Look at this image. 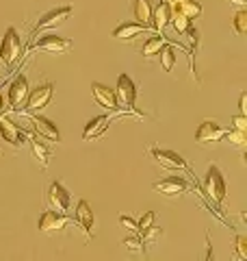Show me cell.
Here are the masks:
<instances>
[{
	"mask_svg": "<svg viewBox=\"0 0 247 261\" xmlns=\"http://www.w3.org/2000/svg\"><path fill=\"white\" fill-rule=\"evenodd\" d=\"M204 192L208 194V198L212 202L221 205L226 198V181H224V174L219 172L217 166H210L208 172H206V181H204Z\"/></svg>",
	"mask_w": 247,
	"mask_h": 261,
	"instance_id": "obj_1",
	"label": "cell"
},
{
	"mask_svg": "<svg viewBox=\"0 0 247 261\" xmlns=\"http://www.w3.org/2000/svg\"><path fill=\"white\" fill-rule=\"evenodd\" d=\"M226 133H228V128L221 126L219 122L204 120L200 124V128H197V133H195V140H197V144H202V146H210V144H217V142L224 140Z\"/></svg>",
	"mask_w": 247,
	"mask_h": 261,
	"instance_id": "obj_2",
	"label": "cell"
},
{
	"mask_svg": "<svg viewBox=\"0 0 247 261\" xmlns=\"http://www.w3.org/2000/svg\"><path fill=\"white\" fill-rule=\"evenodd\" d=\"M20 55H22V39L18 35V31L9 29L5 39H3V46H0V59H3L7 65H13L20 59Z\"/></svg>",
	"mask_w": 247,
	"mask_h": 261,
	"instance_id": "obj_3",
	"label": "cell"
},
{
	"mask_svg": "<svg viewBox=\"0 0 247 261\" xmlns=\"http://www.w3.org/2000/svg\"><path fill=\"white\" fill-rule=\"evenodd\" d=\"M72 224V220L65 216V214H56V211H44L39 218V224L37 228L46 235H54V233H61L63 228H68Z\"/></svg>",
	"mask_w": 247,
	"mask_h": 261,
	"instance_id": "obj_4",
	"label": "cell"
},
{
	"mask_svg": "<svg viewBox=\"0 0 247 261\" xmlns=\"http://www.w3.org/2000/svg\"><path fill=\"white\" fill-rule=\"evenodd\" d=\"M48 205H50L52 211H56V214H68L70 211L72 196L59 181H54L50 187H48Z\"/></svg>",
	"mask_w": 247,
	"mask_h": 261,
	"instance_id": "obj_5",
	"label": "cell"
},
{
	"mask_svg": "<svg viewBox=\"0 0 247 261\" xmlns=\"http://www.w3.org/2000/svg\"><path fill=\"white\" fill-rule=\"evenodd\" d=\"M52 92H54V85L52 83H44V85H39L37 89L28 92L26 109L30 113H35V111H41L44 107H48V102H50V98H52Z\"/></svg>",
	"mask_w": 247,
	"mask_h": 261,
	"instance_id": "obj_6",
	"label": "cell"
},
{
	"mask_svg": "<svg viewBox=\"0 0 247 261\" xmlns=\"http://www.w3.org/2000/svg\"><path fill=\"white\" fill-rule=\"evenodd\" d=\"M0 137H5V142H9L13 148H22L26 142V133L7 116H0Z\"/></svg>",
	"mask_w": 247,
	"mask_h": 261,
	"instance_id": "obj_7",
	"label": "cell"
},
{
	"mask_svg": "<svg viewBox=\"0 0 247 261\" xmlns=\"http://www.w3.org/2000/svg\"><path fill=\"white\" fill-rule=\"evenodd\" d=\"M28 98V79L24 74H18L15 81L9 85V105L13 111H20L22 105L26 102Z\"/></svg>",
	"mask_w": 247,
	"mask_h": 261,
	"instance_id": "obj_8",
	"label": "cell"
},
{
	"mask_svg": "<svg viewBox=\"0 0 247 261\" xmlns=\"http://www.w3.org/2000/svg\"><path fill=\"white\" fill-rule=\"evenodd\" d=\"M72 15V7H61V9H52L48 11L46 15H41V20L37 22L35 31H33V35H37L39 31H46V29H54V27H61V24L68 20Z\"/></svg>",
	"mask_w": 247,
	"mask_h": 261,
	"instance_id": "obj_9",
	"label": "cell"
},
{
	"mask_svg": "<svg viewBox=\"0 0 247 261\" xmlns=\"http://www.w3.org/2000/svg\"><path fill=\"white\" fill-rule=\"evenodd\" d=\"M72 48V42L65 37H59V35H44L35 42V50H44V53H50V55H61V53H68Z\"/></svg>",
	"mask_w": 247,
	"mask_h": 261,
	"instance_id": "obj_10",
	"label": "cell"
},
{
	"mask_svg": "<svg viewBox=\"0 0 247 261\" xmlns=\"http://www.w3.org/2000/svg\"><path fill=\"white\" fill-rule=\"evenodd\" d=\"M115 96H117V100H121L126 105L128 109H135V100H137V87L133 83V79L121 74L117 79V87H115Z\"/></svg>",
	"mask_w": 247,
	"mask_h": 261,
	"instance_id": "obj_11",
	"label": "cell"
},
{
	"mask_svg": "<svg viewBox=\"0 0 247 261\" xmlns=\"http://www.w3.org/2000/svg\"><path fill=\"white\" fill-rule=\"evenodd\" d=\"M152 157L156 163H161L167 170H187V161L174 150H161V148H150Z\"/></svg>",
	"mask_w": 247,
	"mask_h": 261,
	"instance_id": "obj_12",
	"label": "cell"
},
{
	"mask_svg": "<svg viewBox=\"0 0 247 261\" xmlns=\"http://www.w3.org/2000/svg\"><path fill=\"white\" fill-rule=\"evenodd\" d=\"M91 94H94L96 102L100 105V107L109 109V111H117L119 100H117V96H115V89L106 87V85H102V83H94V85H91Z\"/></svg>",
	"mask_w": 247,
	"mask_h": 261,
	"instance_id": "obj_13",
	"label": "cell"
},
{
	"mask_svg": "<svg viewBox=\"0 0 247 261\" xmlns=\"http://www.w3.org/2000/svg\"><path fill=\"white\" fill-rule=\"evenodd\" d=\"M189 190V183L184 181V178H178V176H167V178H163V181L159 183H154V192H159L163 196H180V194H184Z\"/></svg>",
	"mask_w": 247,
	"mask_h": 261,
	"instance_id": "obj_14",
	"label": "cell"
},
{
	"mask_svg": "<svg viewBox=\"0 0 247 261\" xmlns=\"http://www.w3.org/2000/svg\"><path fill=\"white\" fill-rule=\"evenodd\" d=\"M30 124H33V128H35V133H37V135H41V137H46L48 142H56V144L61 142V133H59V128H56V126H54L48 118L30 116Z\"/></svg>",
	"mask_w": 247,
	"mask_h": 261,
	"instance_id": "obj_15",
	"label": "cell"
},
{
	"mask_svg": "<svg viewBox=\"0 0 247 261\" xmlns=\"http://www.w3.org/2000/svg\"><path fill=\"white\" fill-rule=\"evenodd\" d=\"M76 222L82 226V231L87 233V238H94L96 218H94V211H91V207H89L87 200H80L76 205Z\"/></svg>",
	"mask_w": 247,
	"mask_h": 261,
	"instance_id": "obj_16",
	"label": "cell"
},
{
	"mask_svg": "<svg viewBox=\"0 0 247 261\" xmlns=\"http://www.w3.org/2000/svg\"><path fill=\"white\" fill-rule=\"evenodd\" d=\"M141 33H147V27L145 24H139V22H126L121 24V27H117L113 31V37L119 39V42H133V39H137Z\"/></svg>",
	"mask_w": 247,
	"mask_h": 261,
	"instance_id": "obj_17",
	"label": "cell"
},
{
	"mask_svg": "<svg viewBox=\"0 0 247 261\" xmlns=\"http://www.w3.org/2000/svg\"><path fill=\"white\" fill-rule=\"evenodd\" d=\"M109 124H111V118L109 116H98L94 120H89L85 130H82V140L89 142V140H96V137L104 135L106 128H109Z\"/></svg>",
	"mask_w": 247,
	"mask_h": 261,
	"instance_id": "obj_18",
	"label": "cell"
},
{
	"mask_svg": "<svg viewBox=\"0 0 247 261\" xmlns=\"http://www.w3.org/2000/svg\"><path fill=\"white\" fill-rule=\"evenodd\" d=\"M30 148L35 152V157L39 161L41 168H48V163H50V146H48V140L41 135H33L30 137Z\"/></svg>",
	"mask_w": 247,
	"mask_h": 261,
	"instance_id": "obj_19",
	"label": "cell"
},
{
	"mask_svg": "<svg viewBox=\"0 0 247 261\" xmlns=\"http://www.w3.org/2000/svg\"><path fill=\"white\" fill-rule=\"evenodd\" d=\"M171 20V11H169V7L165 0H159V5L152 9V24H154V31L159 33V35H163V31L165 27L169 24Z\"/></svg>",
	"mask_w": 247,
	"mask_h": 261,
	"instance_id": "obj_20",
	"label": "cell"
},
{
	"mask_svg": "<svg viewBox=\"0 0 247 261\" xmlns=\"http://www.w3.org/2000/svg\"><path fill=\"white\" fill-rule=\"evenodd\" d=\"M133 15L139 24H152V5L150 0H133Z\"/></svg>",
	"mask_w": 247,
	"mask_h": 261,
	"instance_id": "obj_21",
	"label": "cell"
},
{
	"mask_svg": "<svg viewBox=\"0 0 247 261\" xmlns=\"http://www.w3.org/2000/svg\"><path fill=\"white\" fill-rule=\"evenodd\" d=\"M159 55H161V65H163V70H165V72H171V70H174V63H176V48H174V44H163L161 50H159Z\"/></svg>",
	"mask_w": 247,
	"mask_h": 261,
	"instance_id": "obj_22",
	"label": "cell"
},
{
	"mask_svg": "<svg viewBox=\"0 0 247 261\" xmlns=\"http://www.w3.org/2000/svg\"><path fill=\"white\" fill-rule=\"evenodd\" d=\"M178 11L187 15L189 20H197L202 15V5L200 3H193V0H187V3H180L178 5Z\"/></svg>",
	"mask_w": 247,
	"mask_h": 261,
	"instance_id": "obj_23",
	"label": "cell"
},
{
	"mask_svg": "<svg viewBox=\"0 0 247 261\" xmlns=\"http://www.w3.org/2000/svg\"><path fill=\"white\" fill-rule=\"evenodd\" d=\"M165 44V35H159V37H150L145 42V46H143V57L147 61L152 59L154 55H159V50H161V46Z\"/></svg>",
	"mask_w": 247,
	"mask_h": 261,
	"instance_id": "obj_24",
	"label": "cell"
},
{
	"mask_svg": "<svg viewBox=\"0 0 247 261\" xmlns=\"http://www.w3.org/2000/svg\"><path fill=\"white\" fill-rule=\"evenodd\" d=\"M224 140H228V144H230V146H234V148H238V150H245V146H247L245 130H236V128H232V130H228V133H226Z\"/></svg>",
	"mask_w": 247,
	"mask_h": 261,
	"instance_id": "obj_25",
	"label": "cell"
},
{
	"mask_svg": "<svg viewBox=\"0 0 247 261\" xmlns=\"http://www.w3.org/2000/svg\"><path fill=\"white\" fill-rule=\"evenodd\" d=\"M169 24H171V27H174L178 33H180V35H184V33L189 31V29H191V20H189L187 18V15H182V13H174V15H171V20H169Z\"/></svg>",
	"mask_w": 247,
	"mask_h": 261,
	"instance_id": "obj_26",
	"label": "cell"
},
{
	"mask_svg": "<svg viewBox=\"0 0 247 261\" xmlns=\"http://www.w3.org/2000/svg\"><path fill=\"white\" fill-rule=\"evenodd\" d=\"M232 24H234V33H236V35H247V11L245 9L236 11Z\"/></svg>",
	"mask_w": 247,
	"mask_h": 261,
	"instance_id": "obj_27",
	"label": "cell"
},
{
	"mask_svg": "<svg viewBox=\"0 0 247 261\" xmlns=\"http://www.w3.org/2000/svg\"><path fill=\"white\" fill-rule=\"evenodd\" d=\"M163 231H161V228L159 226H154V224H150V226H147L145 228V231H141V233H139V235H141V240H143V244H152V242H156V240H159V235H161Z\"/></svg>",
	"mask_w": 247,
	"mask_h": 261,
	"instance_id": "obj_28",
	"label": "cell"
},
{
	"mask_svg": "<svg viewBox=\"0 0 247 261\" xmlns=\"http://www.w3.org/2000/svg\"><path fill=\"white\" fill-rule=\"evenodd\" d=\"M234 248H236V257L241 261H247V238L245 235H236Z\"/></svg>",
	"mask_w": 247,
	"mask_h": 261,
	"instance_id": "obj_29",
	"label": "cell"
},
{
	"mask_svg": "<svg viewBox=\"0 0 247 261\" xmlns=\"http://www.w3.org/2000/svg\"><path fill=\"white\" fill-rule=\"evenodd\" d=\"M121 246H126L128 250H133V252H141L143 250V240L139 238V235H135V238H126L121 242Z\"/></svg>",
	"mask_w": 247,
	"mask_h": 261,
	"instance_id": "obj_30",
	"label": "cell"
},
{
	"mask_svg": "<svg viewBox=\"0 0 247 261\" xmlns=\"http://www.w3.org/2000/svg\"><path fill=\"white\" fill-rule=\"evenodd\" d=\"M119 224H121V228H126V231L139 235V226H137V222H135L133 218H128V216H119Z\"/></svg>",
	"mask_w": 247,
	"mask_h": 261,
	"instance_id": "obj_31",
	"label": "cell"
},
{
	"mask_svg": "<svg viewBox=\"0 0 247 261\" xmlns=\"http://www.w3.org/2000/svg\"><path fill=\"white\" fill-rule=\"evenodd\" d=\"M150 224H154V214H152V211H147V214H145V216H143V218L137 222V226H139V233L145 231V228L150 226Z\"/></svg>",
	"mask_w": 247,
	"mask_h": 261,
	"instance_id": "obj_32",
	"label": "cell"
},
{
	"mask_svg": "<svg viewBox=\"0 0 247 261\" xmlns=\"http://www.w3.org/2000/svg\"><path fill=\"white\" fill-rule=\"evenodd\" d=\"M232 128L245 130V133H247V116H241V113H238V116H234V118H232Z\"/></svg>",
	"mask_w": 247,
	"mask_h": 261,
	"instance_id": "obj_33",
	"label": "cell"
},
{
	"mask_svg": "<svg viewBox=\"0 0 247 261\" xmlns=\"http://www.w3.org/2000/svg\"><path fill=\"white\" fill-rule=\"evenodd\" d=\"M238 113L241 116H247V94L243 92L241 98H238Z\"/></svg>",
	"mask_w": 247,
	"mask_h": 261,
	"instance_id": "obj_34",
	"label": "cell"
},
{
	"mask_svg": "<svg viewBox=\"0 0 247 261\" xmlns=\"http://www.w3.org/2000/svg\"><path fill=\"white\" fill-rule=\"evenodd\" d=\"M228 3L232 5V7H245V5H247V0H228Z\"/></svg>",
	"mask_w": 247,
	"mask_h": 261,
	"instance_id": "obj_35",
	"label": "cell"
},
{
	"mask_svg": "<svg viewBox=\"0 0 247 261\" xmlns=\"http://www.w3.org/2000/svg\"><path fill=\"white\" fill-rule=\"evenodd\" d=\"M5 111V102H3V96H0V113Z\"/></svg>",
	"mask_w": 247,
	"mask_h": 261,
	"instance_id": "obj_36",
	"label": "cell"
},
{
	"mask_svg": "<svg viewBox=\"0 0 247 261\" xmlns=\"http://www.w3.org/2000/svg\"><path fill=\"white\" fill-rule=\"evenodd\" d=\"M180 3H187V0H178V5H180Z\"/></svg>",
	"mask_w": 247,
	"mask_h": 261,
	"instance_id": "obj_37",
	"label": "cell"
}]
</instances>
